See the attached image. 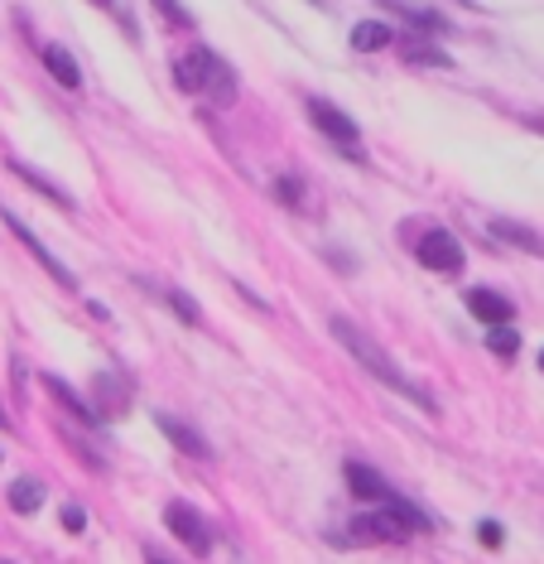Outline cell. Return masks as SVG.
I'll return each instance as SVG.
<instances>
[{"label":"cell","mask_w":544,"mask_h":564,"mask_svg":"<svg viewBox=\"0 0 544 564\" xmlns=\"http://www.w3.org/2000/svg\"><path fill=\"white\" fill-rule=\"evenodd\" d=\"M0 217H6V227H10V232H15V237L24 241V247H30V251L39 256V261H44V271H48V275H54V280H58V285H68V290H73V271H68V265H63V261H58V256H54V251H48V247H44V241H39V237H34V232H30V227H24V223H20V217H15V213H10V208H0Z\"/></svg>","instance_id":"52a82bcc"},{"label":"cell","mask_w":544,"mask_h":564,"mask_svg":"<svg viewBox=\"0 0 544 564\" xmlns=\"http://www.w3.org/2000/svg\"><path fill=\"white\" fill-rule=\"evenodd\" d=\"M63 525H68V531H83V525H87L83 507H63Z\"/></svg>","instance_id":"603a6c76"},{"label":"cell","mask_w":544,"mask_h":564,"mask_svg":"<svg viewBox=\"0 0 544 564\" xmlns=\"http://www.w3.org/2000/svg\"><path fill=\"white\" fill-rule=\"evenodd\" d=\"M308 121H314L333 145H342L352 160H361V135H357V121L347 117V111H338L333 101H323V97H308Z\"/></svg>","instance_id":"277c9868"},{"label":"cell","mask_w":544,"mask_h":564,"mask_svg":"<svg viewBox=\"0 0 544 564\" xmlns=\"http://www.w3.org/2000/svg\"><path fill=\"white\" fill-rule=\"evenodd\" d=\"M405 63H429V68H448V54H438L429 44H405Z\"/></svg>","instance_id":"d6986e66"},{"label":"cell","mask_w":544,"mask_h":564,"mask_svg":"<svg viewBox=\"0 0 544 564\" xmlns=\"http://www.w3.org/2000/svg\"><path fill=\"white\" fill-rule=\"evenodd\" d=\"M0 430H15V425H10V415H6V405H0Z\"/></svg>","instance_id":"d4e9b609"},{"label":"cell","mask_w":544,"mask_h":564,"mask_svg":"<svg viewBox=\"0 0 544 564\" xmlns=\"http://www.w3.org/2000/svg\"><path fill=\"white\" fill-rule=\"evenodd\" d=\"M540 367H544V352H540Z\"/></svg>","instance_id":"4316f807"},{"label":"cell","mask_w":544,"mask_h":564,"mask_svg":"<svg viewBox=\"0 0 544 564\" xmlns=\"http://www.w3.org/2000/svg\"><path fill=\"white\" fill-rule=\"evenodd\" d=\"M414 256H420V265L434 271V275H458L463 271V247H458L453 232H444V227H429V232L414 241Z\"/></svg>","instance_id":"5b68a950"},{"label":"cell","mask_w":544,"mask_h":564,"mask_svg":"<svg viewBox=\"0 0 544 564\" xmlns=\"http://www.w3.org/2000/svg\"><path fill=\"white\" fill-rule=\"evenodd\" d=\"M154 10H160L164 20H174V24H193V15L184 6H178V0H154Z\"/></svg>","instance_id":"ffe728a7"},{"label":"cell","mask_w":544,"mask_h":564,"mask_svg":"<svg viewBox=\"0 0 544 564\" xmlns=\"http://www.w3.org/2000/svg\"><path fill=\"white\" fill-rule=\"evenodd\" d=\"M10 170H15L20 178H30V184H34V188H44V198H54V203H58V208H73V198H68V194H63V188H58V184H48V178H44V174H39V170H30V164L10 160Z\"/></svg>","instance_id":"9a60e30c"},{"label":"cell","mask_w":544,"mask_h":564,"mask_svg":"<svg viewBox=\"0 0 544 564\" xmlns=\"http://www.w3.org/2000/svg\"><path fill=\"white\" fill-rule=\"evenodd\" d=\"M530 126H535V131H544V117H525Z\"/></svg>","instance_id":"484cf974"},{"label":"cell","mask_w":544,"mask_h":564,"mask_svg":"<svg viewBox=\"0 0 544 564\" xmlns=\"http://www.w3.org/2000/svg\"><path fill=\"white\" fill-rule=\"evenodd\" d=\"M170 300H174V310H178V314H184V318H198V304H193V300H188V294H170Z\"/></svg>","instance_id":"cb8c5ba5"},{"label":"cell","mask_w":544,"mask_h":564,"mask_svg":"<svg viewBox=\"0 0 544 564\" xmlns=\"http://www.w3.org/2000/svg\"><path fill=\"white\" fill-rule=\"evenodd\" d=\"M154 425L164 430V440H170L174 448H184V454H193V458H207V454H213L203 434H193V430L184 425V420H174V415H160V420H154Z\"/></svg>","instance_id":"30bf717a"},{"label":"cell","mask_w":544,"mask_h":564,"mask_svg":"<svg viewBox=\"0 0 544 564\" xmlns=\"http://www.w3.org/2000/svg\"><path fill=\"white\" fill-rule=\"evenodd\" d=\"M477 535H482V545H491V550L501 545V525L497 521H482V525H477Z\"/></svg>","instance_id":"7402d4cb"},{"label":"cell","mask_w":544,"mask_h":564,"mask_svg":"<svg viewBox=\"0 0 544 564\" xmlns=\"http://www.w3.org/2000/svg\"><path fill=\"white\" fill-rule=\"evenodd\" d=\"M280 203H290V208H300V203H304V184H294V178H280Z\"/></svg>","instance_id":"44dd1931"},{"label":"cell","mask_w":544,"mask_h":564,"mask_svg":"<svg viewBox=\"0 0 544 564\" xmlns=\"http://www.w3.org/2000/svg\"><path fill=\"white\" fill-rule=\"evenodd\" d=\"M154 564H160V560H154Z\"/></svg>","instance_id":"83f0119b"},{"label":"cell","mask_w":544,"mask_h":564,"mask_svg":"<svg viewBox=\"0 0 544 564\" xmlns=\"http://www.w3.org/2000/svg\"><path fill=\"white\" fill-rule=\"evenodd\" d=\"M395 34H391V24H381V20H367V24H357L352 30V48L357 54H376V48H385Z\"/></svg>","instance_id":"4fadbf2b"},{"label":"cell","mask_w":544,"mask_h":564,"mask_svg":"<svg viewBox=\"0 0 544 564\" xmlns=\"http://www.w3.org/2000/svg\"><path fill=\"white\" fill-rule=\"evenodd\" d=\"M347 473V487H352V497L357 502H391V487H385V478L376 468H367V464H347L342 468Z\"/></svg>","instance_id":"ba28073f"},{"label":"cell","mask_w":544,"mask_h":564,"mask_svg":"<svg viewBox=\"0 0 544 564\" xmlns=\"http://www.w3.org/2000/svg\"><path fill=\"white\" fill-rule=\"evenodd\" d=\"M352 531L361 535V541H410V535L429 531V517H424L420 507H410L405 497H391V502H376L371 511H361V517L352 521Z\"/></svg>","instance_id":"3957f363"},{"label":"cell","mask_w":544,"mask_h":564,"mask_svg":"<svg viewBox=\"0 0 544 564\" xmlns=\"http://www.w3.org/2000/svg\"><path fill=\"white\" fill-rule=\"evenodd\" d=\"M468 310L472 318H482L487 328H501V324H511V300L507 294H497V290H468Z\"/></svg>","instance_id":"9c48e42d"},{"label":"cell","mask_w":544,"mask_h":564,"mask_svg":"<svg viewBox=\"0 0 544 564\" xmlns=\"http://www.w3.org/2000/svg\"><path fill=\"white\" fill-rule=\"evenodd\" d=\"M44 68L54 73V83H63V87H77V83H83V78H77V63L68 58V48H58V44L44 48Z\"/></svg>","instance_id":"5bb4252c"},{"label":"cell","mask_w":544,"mask_h":564,"mask_svg":"<svg viewBox=\"0 0 544 564\" xmlns=\"http://www.w3.org/2000/svg\"><path fill=\"white\" fill-rule=\"evenodd\" d=\"M10 507H15L20 517H34V511L44 507V482L39 478H15L10 482Z\"/></svg>","instance_id":"8fae6325"},{"label":"cell","mask_w":544,"mask_h":564,"mask_svg":"<svg viewBox=\"0 0 544 564\" xmlns=\"http://www.w3.org/2000/svg\"><path fill=\"white\" fill-rule=\"evenodd\" d=\"M385 10H395V15H405L410 24H420V30H444V20L438 15H429V10H414V6H405V0H381Z\"/></svg>","instance_id":"e0dca14e"},{"label":"cell","mask_w":544,"mask_h":564,"mask_svg":"<svg viewBox=\"0 0 544 564\" xmlns=\"http://www.w3.org/2000/svg\"><path fill=\"white\" fill-rule=\"evenodd\" d=\"M44 387H48V391H54V395H58V401H63V405H68V410H73V415H77V420H83V425H97V410H87V405H83V401H77V395H73L68 387H63V381H58V377H44Z\"/></svg>","instance_id":"2e32d148"},{"label":"cell","mask_w":544,"mask_h":564,"mask_svg":"<svg viewBox=\"0 0 544 564\" xmlns=\"http://www.w3.org/2000/svg\"><path fill=\"white\" fill-rule=\"evenodd\" d=\"M328 333L338 338V348H347V357H352V362H361L376 381H385V387H391L395 395H405V401H414L420 410H438V405H434V395L414 387L405 371H400V367L391 362V352H385L381 343L371 338V333H361V328L352 324V318H328Z\"/></svg>","instance_id":"6da1fadb"},{"label":"cell","mask_w":544,"mask_h":564,"mask_svg":"<svg viewBox=\"0 0 544 564\" xmlns=\"http://www.w3.org/2000/svg\"><path fill=\"white\" fill-rule=\"evenodd\" d=\"M164 525H170V531L193 550V555H207V550H213V525H207L188 502H170V507H164Z\"/></svg>","instance_id":"8992f818"},{"label":"cell","mask_w":544,"mask_h":564,"mask_svg":"<svg viewBox=\"0 0 544 564\" xmlns=\"http://www.w3.org/2000/svg\"><path fill=\"white\" fill-rule=\"evenodd\" d=\"M491 237H497V241H511V247H521V251H530V256H540V251H544V241L530 232V227L507 223V217H497V223H491Z\"/></svg>","instance_id":"7c38bea8"},{"label":"cell","mask_w":544,"mask_h":564,"mask_svg":"<svg viewBox=\"0 0 544 564\" xmlns=\"http://www.w3.org/2000/svg\"><path fill=\"white\" fill-rule=\"evenodd\" d=\"M487 348L497 352V357H515L521 338H515V328H511V324H501V328H491V333H487Z\"/></svg>","instance_id":"ac0fdd59"},{"label":"cell","mask_w":544,"mask_h":564,"mask_svg":"<svg viewBox=\"0 0 544 564\" xmlns=\"http://www.w3.org/2000/svg\"><path fill=\"white\" fill-rule=\"evenodd\" d=\"M174 83L184 87L188 97L207 101V107H231V101H237V73H231V63H222L203 44H193L174 58Z\"/></svg>","instance_id":"7a4b0ae2"}]
</instances>
